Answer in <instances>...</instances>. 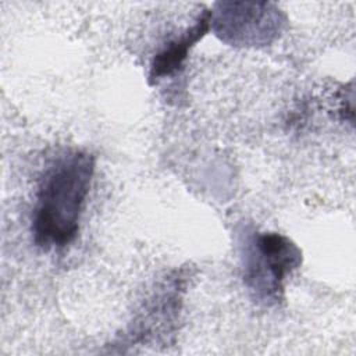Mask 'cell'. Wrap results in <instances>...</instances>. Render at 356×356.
Returning <instances> with one entry per match:
<instances>
[{"mask_svg": "<svg viewBox=\"0 0 356 356\" xmlns=\"http://www.w3.org/2000/svg\"><path fill=\"white\" fill-rule=\"evenodd\" d=\"M93 171V156L81 150L60 154L46 168L38 186L32 220L38 246L63 248L75 239Z\"/></svg>", "mask_w": 356, "mask_h": 356, "instance_id": "cell-1", "label": "cell"}, {"mask_svg": "<svg viewBox=\"0 0 356 356\" xmlns=\"http://www.w3.org/2000/svg\"><path fill=\"white\" fill-rule=\"evenodd\" d=\"M300 261L302 253L289 238L277 232L256 234L245 254V281L259 299L277 302L284 280Z\"/></svg>", "mask_w": 356, "mask_h": 356, "instance_id": "cell-2", "label": "cell"}, {"mask_svg": "<svg viewBox=\"0 0 356 356\" xmlns=\"http://www.w3.org/2000/svg\"><path fill=\"white\" fill-rule=\"evenodd\" d=\"M211 13L203 11L195 24L185 29L179 36L171 39L153 58L150 65V82H157L164 76L177 72L188 57L191 47L199 42L209 29Z\"/></svg>", "mask_w": 356, "mask_h": 356, "instance_id": "cell-3", "label": "cell"}]
</instances>
